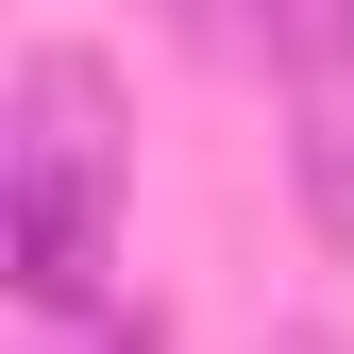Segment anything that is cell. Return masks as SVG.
Listing matches in <instances>:
<instances>
[{
  "label": "cell",
  "instance_id": "1",
  "mask_svg": "<svg viewBox=\"0 0 354 354\" xmlns=\"http://www.w3.org/2000/svg\"><path fill=\"white\" fill-rule=\"evenodd\" d=\"M118 186H136V118H118V68L34 34L17 84H0V253H17V304L84 321L118 253Z\"/></svg>",
  "mask_w": 354,
  "mask_h": 354
},
{
  "label": "cell",
  "instance_id": "2",
  "mask_svg": "<svg viewBox=\"0 0 354 354\" xmlns=\"http://www.w3.org/2000/svg\"><path fill=\"white\" fill-rule=\"evenodd\" d=\"M287 169H304V219L354 253V0L287 17Z\"/></svg>",
  "mask_w": 354,
  "mask_h": 354
},
{
  "label": "cell",
  "instance_id": "3",
  "mask_svg": "<svg viewBox=\"0 0 354 354\" xmlns=\"http://www.w3.org/2000/svg\"><path fill=\"white\" fill-rule=\"evenodd\" d=\"M68 354H152V321H84V337H68Z\"/></svg>",
  "mask_w": 354,
  "mask_h": 354
}]
</instances>
